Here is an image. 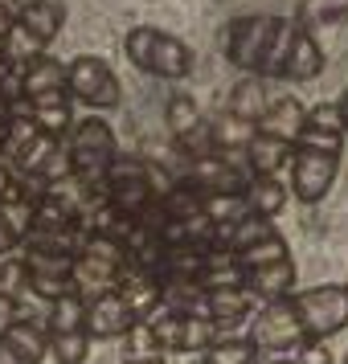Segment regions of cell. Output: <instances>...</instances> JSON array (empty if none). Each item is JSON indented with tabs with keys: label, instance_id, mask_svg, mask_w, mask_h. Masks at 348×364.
I'll return each instance as SVG.
<instances>
[{
	"label": "cell",
	"instance_id": "9",
	"mask_svg": "<svg viewBox=\"0 0 348 364\" xmlns=\"http://www.w3.org/2000/svg\"><path fill=\"white\" fill-rule=\"evenodd\" d=\"M340 172V151H315V148H291V193L303 205H320L332 193Z\"/></svg>",
	"mask_w": 348,
	"mask_h": 364
},
{
	"label": "cell",
	"instance_id": "35",
	"mask_svg": "<svg viewBox=\"0 0 348 364\" xmlns=\"http://www.w3.org/2000/svg\"><path fill=\"white\" fill-rule=\"evenodd\" d=\"M123 364H164L160 352H152V356H123Z\"/></svg>",
	"mask_w": 348,
	"mask_h": 364
},
{
	"label": "cell",
	"instance_id": "34",
	"mask_svg": "<svg viewBox=\"0 0 348 364\" xmlns=\"http://www.w3.org/2000/svg\"><path fill=\"white\" fill-rule=\"evenodd\" d=\"M13 181H17V176H13V168H9V164H0V197H4L9 188H13Z\"/></svg>",
	"mask_w": 348,
	"mask_h": 364
},
{
	"label": "cell",
	"instance_id": "23",
	"mask_svg": "<svg viewBox=\"0 0 348 364\" xmlns=\"http://www.w3.org/2000/svg\"><path fill=\"white\" fill-rule=\"evenodd\" d=\"M275 233V217H258V213H250L242 217V221H233L230 225V237H226V250H246V246H258L263 237H270Z\"/></svg>",
	"mask_w": 348,
	"mask_h": 364
},
{
	"label": "cell",
	"instance_id": "28",
	"mask_svg": "<svg viewBox=\"0 0 348 364\" xmlns=\"http://www.w3.org/2000/svg\"><path fill=\"white\" fill-rule=\"evenodd\" d=\"M201 127V111L197 102L189 99V95H176V99H168V132L176 135V144L189 139V135Z\"/></svg>",
	"mask_w": 348,
	"mask_h": 364
},
{
	"label": "cell",
	"instance_id": "21",
	"mask_svg": "<svg viewBox=\"0 0 348 364\" xmlns=\"http://www.w3.org/2000/svg\"><path fill=\"white\" fill-rule=\"evenodd\" d=\"M242 197H246L250 213L279 217L283 205H287V184H283L279 176H250V181L242 184Z\"/></svg>",
	"mask_w": 348,
	"mask_h": 364
},
{
	"label": "cell",
	"instance_id": "37",
	"mask_svg": "<svg viewBox=\"0 0 348 364\" xmlns=\"http://www.w3.org/2000/svg\"><path fill=\"white\" fill-rule=\"evenodd\" d=\"M283 364H291V360H283Z\"/></svg>",
	"mask_w": 348,
	"mask_h": 364
},
{
	"label": "cell",
	"instance_id": "33",
	"mask_svg": "<svg viewBox=\"0 0 348 364\" xmlns=\"http://www.w3.org/2000/svg\"><path fill=\"white\" fill-rule=\"evenodd\" d=\"M17 246H21V242H17V237H13L9 230H4V221H0V258H4L9 250H17Z\"/></svg>",
	"mask_w": 348,
	"mask_h": 364
},
{
	"label": "cell",
	"instance_id": "26",
	"mask_svg": "<svg viewBox=\"0 0 348 364\" xmlns=\"http://www.w3.org/2000/svg\"><path fill=\"white\" fill-rule=\"evenodd\" d=\"M283 258H291V254H287V242H283V233H279V230L270 233V237H263L258 246L238 250V266H242V270H258V266L283 262Z\"/></svg>",
	"mask_w": 348,
	"mask_h": 364
},
{
	"label": "cell",
	"instance_id": "38",
	"mask_svg": "<svg viewBox=\"0 0 348 364\" xmlns=\"http://www.w3.org/2000/svg\"><path fill=\"white\" fill-rule=\"evenodd\" d=\"M344 364H348V356H344Z\"/></svg>",
	"mask_w": 348,
	"mask_h": 364
},
{
	"label": "cell",
	"instance_id": "18",
	"mask_svg": "<svg viewBox=\"0 0 348 364\" xmlns=\"http://www.w3.org/2000/svg\"><path fill=\"white\" fill-rule=\"evenodd\" d=\"M250 307H254V295H250L246 287H213V291H205V299H201V315H209L217 328L238 323Z\"/></svg>",
	"mask_w": 348,
	"mask_h": 364
},
{
	"label": "cell",
	"instance_id": "19",
	"mask_svg": "<svg viewBox=\"0 0 348 364\" xmlns=\"http://www.w3.org/2000/svg\"><path fill=\"white\" fill-rule=\"evenodd\" d=\"M246 164H250V176H279L283 168L291 164V144H283L275 135H250L246 148Z\"/></svg>",
	"mask_w": 348,
	"mask_h": 364
},
{
	"label": "cell",
	"instance_id": "14",
	"mask_svg": "<svg viewBox=\"0 0 348 364\" xmlns=\"http://www.w3.org/2000/svg\"><path fill=\"white\" fill-rule=\"evenodd\" d=\"M132 323H135V315L127 311V303L115 291H107V295L86 303V336L90 340H119V336H127Z\"/></svg>",
	"mask_w": 348,
	"mask_h": 364
},
{
	"label": "cell",
	"instance_id": "2",
	"mask_svg": "<svg viewBox=\"0 0 348 364\" xmlns=\"http://www.w3.org/2000/svg\"><path fill=\"white\" fill-rule=\"evenodd\" d=\"M66 25V4L62 0H25V9L17 13L13 29L4 37V58L13 70H25L29 62H37L41 53L50 50V41L62 33Z\"/></svg>",
	"mask_w": 348,
	"mask_h": 364
},
{
	"label": "cell",
	"instance_id": "13",
	"mask_svg": "<svg viewBox=\"0 0 348 364\" xmlns=\"http://www.w3.org/2000/svg\"><path fill=\"white\" fill-rule=\"evenodd\" d=\"M115 295L127 303V311L135 319H148L160 307V279L152 270H144V266L123 262V270H119V279H115Z\"/></svg>",
	"mask_w": 348,
	"mask_h": 364
},
{
	"label": "cell",
	"instance_id": "22",
	"mask_svg": "<svg viewBox=\"0 0 348 364\" xmlns=\"http://www.w3.org/2000/svg\"><path fill=\"white\" fill-rule=\"evenodd\" d=\"M201 209L217 225H233V221L250 217V205L242 193H201Z\"/></svg>",
	"mask_w": 348,
	"mask_h": 364
},
{
	"label": "cell",
	"instance_id": "7",
	"mask_svg": "<svg viewBox=\"0 0 348 364\" xmlns=\"http://www.w3.org/2000/svg\"><path fill=\"white\" fill-rule=\"evenodd\" d=\"M46 344H50L58 364H86V352H90L86 303L74 291L50 303V336H46Z\"/></svg>",
	"mask_w": 348,
	"mask_h": 364
},
{
	"label": "cell",
	"instance_id": "3",
	"mask_svg": "<svg viewBox=\"0 0 348 364\" xmlns=\"http://www.w3.org/2000/svg\"><path fill=\"white\" fill-rule=\"evenodd\" d=\"M123 53L135 70H144L152 78L181 82V78L193 74V50L176 33H164L156 25H135L132 33L123 37Z\"/></svg>",
	"mask_w": 348,
	"mask_h": 364
},
{
	"label": "cell",
	"instance_id": "17",
	"mask_svg": "<svg viewBox=\"0 0 348 364\" xmlns=\"http://www.w3.org/2000/svg\"><path fill=\"white\" fill-rule=\"evenodd\" d=\"M242 287L254 295V303H258V299H263V303H270V299H287L291 291H295V262L283 258V262L246 270V282H242Z\"/></svg>",
	"mask_w": 348,
	"mask_h": 364
},
{
	"label": "cell",
	"instance_id": "5",
	"mask_svg": "<svg viewBox=\"0 0 348 364\" xmlns=\"http://www.w3.org/2000/svg\"><path fill=\"white\" fill-rule=\"evenodd\" d=\"M287 299H291L307 340H332V336H340L348 328V287L344 282H324V287H312V291H291Z\"/></svg>",
	"mask_w": 348,
	"mask_h": 364
},
{
	"label": "cell",
	"instance_id": "29",
	"mask_svg": "<svg viewBox=\"0 0 348 364\" xmlns=\"http://www.w3.org/2000/svg\"><path fill=\"white\" fill-rule=\"evenodd\" d=\"M29 291V274H25V262L21 258H9V262L0 266V295H9V299H17Z\"/></svg>",
	"mask_w": 348,
	"mask_h": 364
},
{
	"label": "cell",
	"instance_id": "27",
	"mask_svg": "<svg viewBox=\"0 0 348 364\" xmlns=\"http://www.w3.org/2000/svg\"><path fill=\"white\" fill-rule=\"evenodd\" d=\"M33 111L37 132L53 135V139H66V132L74 127V102H53V107H29Z\"/></svg>",
	"mask_w": 348,
	"mask_h": 364
},
{
	"label": "cell",
	"instance_id": "36",
	"mask_svg": "<svg viewBox=\"0 0 348 364\" xmlns=\"http://www.w3.org/2000/svg\"><path fill=\"white\" fill-rule=\"evenodd\" d=\"M344 135H348V119H344Z\"/></svg>",
	"mask_w": 348,
	"mask_h": 364
},
{
	"label": "cell",
	"instance_id": "31",
	"mask_svg": "<svg viewBox=\"0 0 348 364\" xmlns=\"http://www.w3.org/2000/svg\"><path fill=\"white\" fill-rule=\"evenodd\" d=\"M21 9H25V0H0V46H4V37H9Z\"/></svg>",
	"mask_w": 348,
	"mask_h": 364
},
{
	"label": "cell",
	"instance_id": "16",
	"mask_svg": "<svg viewBox=\"0 0 348 364\" xmlns=\"http://www.w3.org/2000/svg\"><path fill=\"white\" fill-rule=\"evenodd\" d=\"M303 115H307V107H303L299 99H279V102H270L263 115H258L254 132L258 135H275V139H283V144L295 148L299 132H303Z\"/></svg>",
	"mask_w": 348,
	"mask_h": 364
},
{
	"label": "cell",
	"instance_id": "6",
	"mask_svg": "<svg viewBox=\"0 0 348 364\" xmlns=\"http://www.w3.org/2000/svg\"><path fill=\"white\" fill-rule=\"evenodd\" d=\"M66 95H70V102H83L90 111H115L123 102L115 70L107 66L102 58H95V53H83V58L66 62Z\"/></svg>",
	"mask_w": 348,
	"mask_h": 364
},
{
	"label": "cell",
	"instance_id": "4",
	"mask_svg": "<svg viewBox=\"0 0 348 364\" xmlns=\"http://www.w3.org/2000/svg\"><path fill=\"white\" fill-rule=\"evenodd\" d=\"M66 156H70V176H78L86 188H102V176L111 160L119 156L115 132L107 119H74V127L66 132Z\"/></svg>",
	"mask_w": 348,
	"mask_h": 364
},
{
	"label": "cell",
	"instance_id": "11",
	"mask_svg": "<svg viewBox=\"0 0 348 364\" xmlns=\"http://www.w3.org/2000/svg\"><path fill=\"white\" fill-rule=\"evenodd\" d=\"M21 95L29 107H53V102H70L66 95V66L50 58V53H41L37 62L21 70Z\"/></svg>",
	"mask_w": 348,
	"mask_h": 364
},
{
	"label": "cell",
	"instance_id": "12",
	"mask_svg": "<svg viewBox=\"0 0 348 364\" xmlns=\"http://www.w3.org/2000/svg\"><path fill=\"white\" fill-rule=\"evenodd\" d=\"M295 148H315V151H340L344 148V119L336 111V102H315V107H307Z\"/></svg>",
	"mask_w": 348,
	"mask_h": 364
},
{
	"label": "cell",
	"instance_id": "32",
	"mask_svg": "<svg viewBox=\"0 0 348 364\" xmlns=\"http://www.w3.org/2000/svg\"><path fill=\"white\" fill-rule=\"evenodd\" d=\"M17 319H21V303L17 299H9V295H0V336L13 328Z\"/></svg>",
	"mask_w": 348,
	"mask_h": 364
},
{
	"label": "cell",
	"instance_id": "30",
	"mask_svg": "<svg viewBox=\"0 0 348 364\" xmlns=\"http://www.w3.org/2000/svg\"><path fill=\"white\" fill-rule=\"evenodd\" d=\"M291 364H332V352L324 348V340H303V344H295Z\"/></svg>",
	"mask_w": 348,
	"mask_h": 364
},
{
	"label": "cell",
	"instance_id": "8",
	"mask_svg": "<svg viewBox=\"0 0 348 364\" xmlns=\"http://www.w3.org/2000/svg\"><path fill=\"white\" fill-rule=\"evenodd\" d=\"M246 340L258 348V352H291L295 344L307 340V331L299 323L291 299H270V303H263V311L250 319Z\"/></svg>",
	"mask_w": 348,
	"mask_h": 364
},
{
	"label": "cell",
	"instance_id": "25",
	"mask_svg": "<svg viewBox=\"0 0 348 364\" xmlns=\"http://www.w3.org/2000/svg\"><path fill=\"white\" fill-rule=\"evenodd\" d=\"M258 82H263V78H246V82L233 90V99H230V115L242 119V123H250V127H254L258 115L266 111V99H263V86Z\"/></svg>",
	"mask_w": 348,
	"mask_h": 364
},
{
	"label": "cell",
	"instance_id": "20",
	"mask_svg": "<svg viewBox=\"0 0 348 364\" xmlns=\"http://www.w3.org/2000/svg\"><path fill=\"white\" fill-rule=\"evenodd\" d=\"M324 70V50L315 46V37L307 29H299L287 53V66H283V82H312Z\"/></svg>",
	"mask_w": 348,
	"mask_h": 364
},
{
	"label": "cell",
	"instance_id": "1",
	"mask_svg": "<svg viewBox=\"0 0 348 364\" xmlns=\"http://www.w3.org/2000/svg\"><path fill=\"white\" fill-rule=\"evenodd\" d=\"M299 25L283 17H238L221 37L226 62L238 66L250 78H283L287 53L295 41Z\"/></svg>",
	"mask_w": 348,
	"mask_h": 364
},
{
	"label": "cell",
	"instance_id": "24",
	"mask_svg": "<svg viewBox=\"0 0 348 364\" xmlns=\"http://www.w3.org/2000/svg\"><path fill=\"white\" fill-rule=\"evenodd\" d=\"M258 360V348L250 340H238V336H217L213 344L205 348V364H254Z\"/></svg>",
	"mask_w": 348,
	"mask_h": 364
},
{
	"label": "cell",
	"instance_id": "10",
	"mask_svg": "<svg viewBox=\"0 0 348 364\" xmlns=\"http://www.w3.org/2000/svg\"><path fill=\"white\" fill-rule=\"evenodd\" d=\"M25 274H29V291L37 299H53L70 295V266H74V254H62V250H41V246H25Z\"/></svg>",
	"mask_w": 348,
	"mask_h": 364
},
{
	"label": "cell",
	"instance_id": "15",
	"mask_svg": "<svg viewBox=\"0 0 348 364\" xmlns=\"http://www.w3.org/2000/svg\"><path fill=\"white\" fill-rule=\"evenodd\" d=\"M46 331L29 323V319H17L13 328L0 336V364H41L46 360Z\"/></svg>",
	"mask_w": 348,
	"mask_h": 364
}]
</instances>
